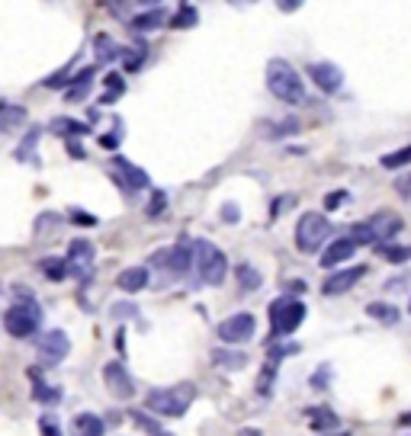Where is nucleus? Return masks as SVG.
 <instances>
[{"mask_svg":"<svg viewBox=\"0 0 411 436\" xmlns=\"http://www.w3.org/2000/svg\"><path fill=\"white\" fill-rule=\"evenodd\" d=\"M129 414H132V420L139 423L145 433H161V423L151 420V417H148V411H129Z\"/></svg>","mask_w":411,"mask_h":436,"instance_id":"obj_36","label":"nucleus"},{"mask_svg":"<svg viewBox=\"0 0 411 436\" xmlns=\"http://www.w3.org/2000/svg\"><path fill=\"white\" fill-rule=\"evenodd\" d=\"M93 45H97V52H100V58H103V61H112V58L119 55V49L112 45L110 35H97V39H93Z\"/></svg>","mask_w":411,"mask_h":436,"instance_id":"obj_35","label":"nucleus"},{"mask_svg":"<svg viewBox=\"0 0 411 436\" xmlns=\"http://www.w3.org/2000/svg\"><path fill=\"white\" fill-rule=\"evenodd\" d=\"M379 254L389 260V264H405L411 257V247H395V244H379Z\"/></svg>","mask_w":411,"mask_h":436,"instance_id":"obj_34","label":"nucleus"},{"mask_svg":"<svg viewBox=\"0 0 411 436\" xmlns=\"http://www.w3.org/2000/svg\"><path fill=\"white\" fill-rule=\"evenodd\" d=\"M308 423H312V430H335L337 427V414L331 408H308Z\"/></svg>","mask_w":411,"mask_h":436,"instance_id":"obj_24","label":"nucleus"},{"mask_svg":"<svg viewBox=\"0 0 411 436\" xmlns=\"http://www.w3.org/2000/svg\"><path fill=\"white\" fill-rule=\"evenodd\" d=\"M308 81H312L318 90H325V93H337L344 87L341 68H337V64H331V61H312V64H308Z\"/></svg>","mask_w":411,"mask_h":436,"instance_id":"obj_12","label":"nucleus"},{"mask_svg":"<svg viewBox=\"0 0 411 436\" xmlns=\"http://www.w3.org/2000/svg\"><path fill=\"white\" fill-rule=\"evenodd\" d=\"M286 289L293 292V295H299V292H306V289H308V285H306V283H302V279H293V283H286Z\"/></svg>","mask_w":411,"mask_h":436,"instance_id":"obj_47","label":"nucleus"},{"mask_svg":"<svg viewBox=\"0 0 411 436\" xmlns=\"http://www.w3.org/2000/svg\"><path fill=\"white\" fill-rule=\"evenodd\" d=\"M164 20H168V10L154 7V10H148V13H141V16H132V20H129V26L139 29V33H148V29H161V26H164Z\"/></svg>","mask_w":411,"mask_h":436,"instance_id":"obj_20","label":"nucleus"},{"mask_svg":"<svg viewBox=\"0 0 411 436\" xmlns=\"http://www.w3.org/2000/svg\"><path fill=\"white\" fill-rule=\"evenodd\" d=\"M241 218V212H238L235 202H228V206H222V222H238Z\"/></svg>","mask_w":411,"mask_h":436,"instance_id":"obj_43","label":"nucleus"},{"mask_svg":"<svg viewBox=\"0 0 411 436\" xmlns=\"http://www.w3.org/2000/svg\"><path fill=\"white\" fill-rule=\"evenodd\" d=\"M39 430H42L45 436H58V433H62V427H58L52 417H42V420H39Z\"/></svg>","mask_w":411,"mask_h":436,"instance_id":"obj_41","label":"nucleus"},{"mask_svg":"<svg viewBox=\"0 0 411 436\" xmlns=\"http://www.w3.org/2000/svg\"><path fill=\"white\" fill-rule=\"evenodd\" d=\"M112 177H116V183L122 189H129V193H139V189H145L148 183V173L141 170V167H135V164H129L126 158H116L112 160Z\"/></svg>","mask_w":411,"mask_h":436,"instance_id":"obj_13","label":"nucleus"},{"mask_svg":"<svg viewBox=\"0 0 411 436\" xmlns=\"http://www.w3.org/2000/svg\"><path fill=\"white\" fill-rule=\"evenodd\" d=\"M328 379H331V366L325 363V366H321L318 372L312 375V385H315V388H325V385H328Z\"/></svg>","mask_w":411,"mask_h":436,"instance_id":"obj_40","label":"nucleus"},{"mask_svg":"<svg viewBox=\"0 0 411 436\" xmlns=\"http://www.w3.org/2000/svg\"><path fill=\"white\" fill-rule=\"evenodd\" d=\"M68 350H71V343H68V334L64 331H49L35 343V356H39L42 366H58V363L68 356Z\"/></svg>","mask_w":411,"mask_h":436,"instance_id":"obj_10","label":"nucleus"},{"mask_svg":"<svg viewBox=\"0 0 411 436\" xmlns=\"http://www.w3.org/2000/svg\"><path fill=\"white\" fill-rule=\"evenodd\" d=\"M254 331H257V321H254L251 312H238L231 314V318H225L222 324H219V337H222V343H248V340L254 337Z\"/></svg>","mask_w":411,"mask_h":436,"instance_id":"obj_9","label":"nucleus"},{"mask_svg":"<svg viewBox=\"0 0 411 436\" xmlns=\"http://www.w3.org/2000/svg\"><path fill=\"white\" fill-rule=\"evenodd\" d=\"M74 433H84V436H103V433H106V423L100 420L97 414H77V417H74Z\"/></svg>","mask_w":411,"mask_h":436,"instance_id":"obj_22","label":"nucleus"},{"mask_svg":"<svg viewBox=\"0 0 411 436\" xmlns=\"http://www.w3.org/2000/svg\"><path fill=\"white\" fill-rule=\"evenodd\" d=\"M103 83H106V97L100 100V103H112V100H119L122 97V90H126V83H122V77L119 74H106Z\"/></svg>","mask_w":411,"mask_h":436,"instance_id":"obj_32","label":"nucleus"},{"mask_svg":"<svg viewBox=\"0 0 411 436\" xmlns=\"http://www.w3.org/2000/svg\"><path fill=\"white\" fill-rule=\"evenodd\" d=\"M141 4H158V0H141Z\"/></svg>","mask_w":411,"mask_h":436,"instance_id":"obj_52","label":"nucleus"},{"mask_svg":"<svg viewBox=\"0 0 411 436\" xmlns=\"http://www.w3.org/2000/svg\"><path fill=\"white\" fill-rule=\"evenodd\" d=\"M4 327H7L10 337H33L39 327H42V308L35 305V298H16L4 312Z\"/></svg>","mask_w":411,"mask_h":436,"instance_id":"obj_3","label":"nucleus"},{"mask_svg":"<svg viewBox=\"0 0 411 436\" xmlns=\"http://www.w3.org/2000/svg\"><path fill=\"white\" fill-rule=\"evenodd\" d=\"M212 360L222 369H241L244 363H248V356H244L241 350H225V346H219V350H212Z\"/></svg>","mask_w":411,"mask_h":436,"instance_id":"obj_26","label":"nucleus"},{"mask_svg":"<svg viewBox=\"0 0 411 436\" xmlns=\"http://www.w3.org/2000/svg\"><path fill=\"white\" fill-rule=\"evenodd\" d=\"M71 218H74L77 225H97V218H93V215H84V212H77V208L71 212Z\"/></svg>","mask_w":411,"mask_h":436,"instance_id":"obj_45","label":"nucleus"},{"mask_svg":"<svg viewBox=\"0 0 411 436\" xmlns=\"http://www.w3.org/2000/svg\"><path fill=\"white\" fill-rule=\"evenodd\" d=\"M68 260L74 264V276H77V279H87V276H91V260H93V247H91V241H84V237L71 241V247H68Z\"/></svg>","mask_w":411,"mask_h":436,"instance_id":"obj_15","label":"nucleus"},{"mask_svg":"<svg viewBox=\"0 0 411 436\" xmlns=\"http://www.w3.org/2000/svg\"><path fill=\"white\" fill-rule=\"evenodd\" d=\"M116 285L122 292H129V295H132V292H141L148 285V266H129V270H122Z\"/></svg>","mask_w":411,"mask_h":436,"instance_id":"obj_17","label":"nucleus"},{"mask_svg":"<svg viewBox=\"0 0 411 436\" xmlns=\"http://www.w3.org/2000/svg\"><path fill=\"white\" fill-rule=\"evenodd\" d=\"M277 366H279V363L267 356L264 369H260V375H257V395H260V398H270V391H273V379H277Z\"/></svg>","mask_w":411,"mask_h":436,"instance_id":"obj_27","label":"nucleus"},{"mask_svg":"<svg viewBox=\"0 0 411 436\" xmlns=\"http://www.w3.org/2000/svg\"><path fill=\"white\" fill-rule=\"evenodd\" d=\"M235 276H238V285H241L244 292L260 289V283H264V276H260V273L254 270L251 264H238V266H235Z\"/></svg>","mask_w":411,"mask_h":436,"instance_id":"obj_25","label":"nucleus"},{"mask_svg":"<svg viewBox=\"0 0 411 436\" xmlns=\"http://www.w3.org/2000/svg\"><path fill=\"white\" fill-rule=\"evenodd\" d=\"M402 231V218L392 212H376L369 215L366 222H360L354 228V241L357 244H379V241H389Z\"/></svg>","mask_w":411,"mask_h":436,"instance_id":"obj_7","label":"nucleus"},{"mask_svg":"<svg viewBox=\"0 0 411 436\" xmlns=\"http://www.w3.org/2000/svg\"><path fill=\"white\" fill-rule=\"evenodd\" d=\"M264 129H270L267 132V139H286V135H296L302 129L299 119H283V122H267Z\"/></svg>","mask_w":411,"mask_h":436,"instance_id":"obj_28","label":"nucleus"},{"mask_svg":"<svg viewBox=\"0 0 411 436\" xmlns=\"http://www.w3.org/2000/svg\"><path fill=\"white\" fill-rule=\"evenodd\" d=\"M20 122H26V110H23V106H16V103H4V106H0V132L10 135Z\"/></svg>","mask_w":411,"mask_h":436,"instance_id":"obj_19","label":"nucleus"},{"mask_svg":"<svg viewBox=\"0 0 411 436\" xmlns=\"http://www.w3.org/2000/svg\"><path fill=\"white\" fill-rule=\"evenodd\" d=\"M68 154H71V158H77V160H81V158H84V148H81V145H74V141H68Z\"/></svg>","mask_w":411,"mask_h":436,"instance_id":"obj_49","label":"nucleus"},{"mask_svg":"<svg viewBox=\"0 0 411 436\" xmlns=\"http://www.w3.org/2000/svg\"><path fill=\"white\" fill-rule=\"evenodd\" d=\"M267 90L286 106H296V103L306 100V83H302V77L296 74L293 64L283 61V58L267 61Z\"/></svg>","mask_w":411,"mask_h":436,"instance_id":"obj_1","label":"nucleus"},{"mask_svg":"<svg viewBox=\"0 0 411 436\" xmlns=\"http://www.w3.org/2000/svg\"><path fill=\"white\" fill-rule=\"evenodd\" d=\"M408 164H411V145L408 148H398V151H389L383 158L386 170H398V167H408Z\"/></svg>","mask_w":411,"mask_h":436,"instance_id":"obj_31","label":"nucleus"},{"mask_svg":"<svg viewBox=\"0 0 411 436\" xmlns=\"http://www.w3.org/2000/svg\"><path fill=\"white\" fill-rule=\"evenodd\" d=\"M93 77H97V68L93 64H87V68H81L74 77H71V87H68V100L74 103V100H84L87 90H91Z\"/></svg>","mask_w":411,"mask_h":436,"instance_id":"obj_18","label":"nucleus"},{"mask_svg":"<svg viewBox=\"0 0 411 436\" xmlns=\"http://www.w3.org/2000/svg\"><path fill=\"white\" fill-rule=\"evenodd\" d=\"M341 202H344V193H328L325 196V208H331V212H335Z\"/></svg>","mask_w":411,"mask_h":436,"instance_id":"obj_44","label":"nucleus"},{"mask_svg":"<svg viewBox=\"0 0 411 436\" xmlns=\"http://www.w3.org/2000/svg\"><path fill=\"white\" fill-rule=\"evenodd\" d=\"M193 401H196L193 382H180V385H170V388H154L145 398L148 411H154L161 417H183Z\"/></svg>","mask_w":411,"mask_h":436,"instance_id":"obj_2","label":"nucleus"},{"mask_svg":"<svg viewBox=\"0 0 411 436\" xmlns=\"http://www.w3.org/2000/svg\"><path fill=\"white\" fill-rule=\"evenodd\" d=\"M35 141H39V129H33V132H29V141H23L20 145V151H16V158L20 160H33V151H35Z\"/></svg>","mask_w":411,"mask_h":436,"instance_id":"obj_38","label":"nucleus"},{"mask_svg":"<svg viewBox=\"0 0 411 436\" xmlns=\"http://www.w3.org/2000/svg\"><path fill=\"white\" fill-rule=\"evenodd\" d=\"M49 129H52L55 135H62V139H71V135H87V132H91V129H87V122H77V119H68V116L52 119Z\"/></svg>","mask_w":411,"mask_h":436,"instance_id":"obj_21","label":"nucleus"},{"mask_svg":"<svg viewBox=\"0 0 411 436\" xmlns=\"http://www.w3.org/2000/svg\"><path fill=\"white\" fill-rule=\"evenodd\" d=\"M395 193L402 196V199H411V177H398V180H395Z\"/></svg>","mask_w":411,"mask_h":436,"instance_id":"obj_42","label":"nucleus"},{"mask_svg":"<svg viewBox=\"0 0 411 436\" xmlns=\"http://www.w3.org/2000/svg\"><path fill=\"white\" fill-rule=\"evenodd\" d=\"M151 264L168 266L174 276H183V273H190V266H196V241H180L170 250H158L151 257Z\"/></svg>","mask_w":411,"mask_h":436,"instance_id":"obj_8","label":"nucleus"},{"mask_svg":"<svg viewBox=\"0 0 411 436\" xmlns=\"http://www.w3.org/2000/svg\"><path fill=\"white\" fill-rule=\"evenodd\" d=\"M231 4H254V0H231Z\"/></svg>","mask_w":411,"mask_h":436,"instance_id":"obj_51","label":"nucleus"},{"mask_svg":"<svg viewBox=\"0 0 411 436\" xmlns=\"http://www.w3.org/2000/svg\"><path fill=\"white\" fill-rule=\"evenodd\" d=\"M68 264H71V260H62V257H45V260H42V273L49 279H64V276H68Z\"/></svg>","mask_w":411,"mask_h":436,"instance_id":"obj_30","label":"nucleus"},{"mask_svg":"<svg viewBox=\"0 0 411 436\" xmlns=\"http://www.w3.org/2000/svg\"><path fill=\"white\" fill-rule=\"evenodd\" d=\"M398 423H402V427H411V411H408V414L398 417Z\"/></svg>","mask_w":411,"mask_h":436,"instance_id":"obj_50","label":"nucleus"},{"mask_svg":"<svg viewBox=\"0 0 411 436\" xmlns=\"http://www.w3.org/2000/svg\"><path fill=\"white\" fill-rule=\"evenodd\" d=\"M33 379H35V372H33ZM33 398H35V401H42V404H55L58 398H62V391H55V388H49V385H45V382H39V379H35Z\"/></svg>","mask_w":411,"mask_h":436,"instance_id":"obj_33","label":"nucleus"},{"mask_svg":"<svg viewBox=\"0 0 411 436\" xmlns=\"http://www.w3.org/2000/svg\"><path fill=\"white\" fill-rule=\"evenodd\" d=\"M100 145H103V148H116L119 145V132L116 135H103V139H100Z\"/></svg>","mask_w":411,"mask_h":436,"instance_id":"obj_48","label":"nucleus"},{"mask_svg":"<svg viewBox=\"0 0 411 436\" xmlns=\"http://www.w3.org/2000/svg\"><path fill=\"white\" fill-rule=\"evenodd\" d=\"M103 382L112 391V398H132L135 395V382H132V375H129V369L122 366V363H106Z\"/></svg>","mask_w":411,"mask_h":436,"instance_id":"obj_14","label":"nucleus"},{"mask_svg":"<svg viewBox=\"0 0 411 436\" xmlns=\"http://www.w3.org/2000/svg\"><path fill=\"white\" fill-rule=\"evenodd\" d=\"M328 235H331V225H328L325 215L306 212L299 218V225H296V247H299V254H318Z\"/></svg>","mask_w":411,"mask_h":436,"instance_id":"obj_6","label":"nucleus"},{"mask_svg":"<svg viewBox=\"0 0 411 436\" xmlns=\"http://www.w3.org/2000/svg\"><path fill=\"white\" fill-rule=\"evenodd\" d=\"M293 353H299V346H296V343H273V346H270V353H267V356L279 363L283 356H293Z\"/></svg>","mask_w":411,"mask_h":436,"instance_id":"obj_37","label":"nucleus"},{"mask_svg":"<svg viewBox=\"0 0 411 436\" xmlns=\"http://www.w3.org/2000/svg\"><path fill=\"white\" fill-rule=\"evenodd\" d=\"M357 250V241L354 237H337L335 244H328V250L321 254V266L325 270H335V266H341L344 260H350Z\"/></svg>","mask_w":411,"mask_h":436,"instance_id":"obj_16","label":"nucleus"},{"mask_svg":"<svg viewBox=\"0 0 411 436\" xmlns=\"http://www.w3.org/2000/svg\"><path fill=\"white\" fill-rule=\"evenodd\" d=\"M196 270L206 285H222L228 276V260L212 241H196Z\"/></svg>","mask_w":411,"mask_h":436,"instance_id":"obj_5","label":"nucleus"},{"mask_svg":"<svg viewBox=\"0 0 411 436\" xmlns=\"http://www.w3.org/2000/svg\"><path fill=\"white\" fill-rule=\"evenodd\" d=\"M366 276V266H344V270H335V273H328V279L321 283V292L325 295H344V292H350L360 279Z\"/></svg>","mask_w":411,"mask_h":436,"instance_id":"obj_11","label":"nucleus"},{"mask_svg":"<svg viewBox=\"0 0 411 436\" xmlns=\"http://www.w3.org/2000/svg\"><path fill=\"white\" fill-rule=\"evenodd\" d=\"M277 4H279V10H283V13H293V10H299L302 0H277Z\"/></svg>","mask_w":411,"mask_h":436,"instance_id":"obj_46","label":"nucleus"},{"mask_svg":"<svg viewBox=\"0 0 411 436\" xmlns=\"http://www.w3.org/2000/svg\"><path fill=\"white\" fill-rule=\"evenodd\" d=\"M270 337L273 340H283L296 331V327L306 321V305L293 295H279L270 302Z\"/></svg>","mask_w":411,"mask_h":436,"instance_id":"obj_4","label":"nucleus"},{"mask_svg":"<svg viewBox=\"0 0 411 436\" xmlns=\"http://www.w3.org/2000/svg\"><path fill=\"white\" fill-rule=\"evenodd\" d=\"M196 20H199V13H196L193 4H180V10H177V16L170 20V26L174 29H193Z\"/></svg>","mask_w":411,"mask_h":436,"instance_id":"obj_29","label":"nucleus"},{"mask_svg":"<svg viewBox=\"0 0 411 436\" xmlns=\"http://www.w3.org/2000/svg\"><path fill=\"white\" fill-rule=\"evenodd\" d=\"M366 314L373 321H383V324H398V318H402L395 305H386V302H369L366 305Z\"/></svg>","mask_w":411,"mask_h":436,"instance_id":"obj_23","label":"nucleus"},{"mask_svg":"<svg viewBox=\"0 0 411 436\" xmlns=\"http://www.w3.org/2000/svg\"><path fill=\"white\" fill-rule=\"evenodd\" d=\"M164 206H168V196H164V193H161V189H158V193L151 196V202H148V215H151V218L164 215Z\"/></svg>","mask_w":411,"mask_h":436,"instance_id":"obj_39","label":"nucleus"}]
</instances>
